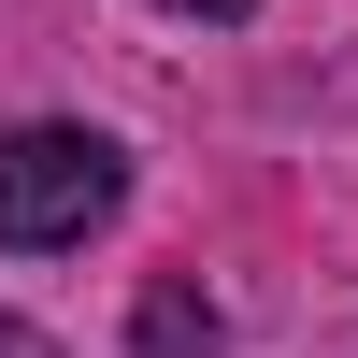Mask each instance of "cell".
Instances as JSON below:
<instances>
[{
  "mask_svg": "<svg viewBox=\"0 0 358 358\" xmlns=\"http://www.w3.org/2000/svg\"><path fill=\"white\" fill-rule=\"evenodd\" d=\"M115 201H129V158H115L101 129H72V115H29V129H0V244H15V258L86 244Z\"/></svg>",
  "mask_w": 358,
  "mask_h": 358,
  "instance_id": "obj_1",
  "label": "cell"
},
{
  "mask_svg": "<svg viewBox=\"0 0 358 358\" xmlns=\"http://www.w3.org/2000/svg\"><path fill=\"white\" fill-rule=\"evenodd\" d=\"M129 358H229V315L201 301L187 273H158V287L129 301Z\"/></svg>",
  "mask_w": 358,
  "mask_h": 358,
  "instance_id": "obj_2",
  "label": "cell"
},
{
  "mask_svg": "<svg viewBox=\"0 0 358 358\" xmlns=\"http://www.w3.org/2000/svg\"><path fill=\"white\" fill-rule=\"evenodd\" d=\"M0 358H57V344H43V330H29V315H0Z\"/></svg>",
  "mask_w": 358,
  "mask_h": 358,
  "instance_id": "obj_3",
  "label": "cell"
},
{
  "mask_svg": "<svg viewBox=\"0 0 358 358\" xmlns=\"http://www.w3.org/2000/svg\"><path fill=\"white\" fill-rule=\"evenodd\" d=\"M172 15H215V29H244V15H258V0H172Z\"/></svg>",
  "mask_w": 358,
  "mask_h": 358,
  "instance_id": "obj_4",
  "label": "cell"
}]
</instances>
